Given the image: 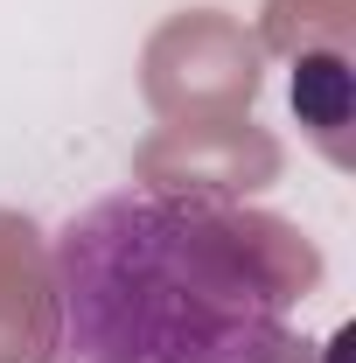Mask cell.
Segmentation results:
<instances>
[{
    "mask_svg": "<svg viewBox=\"0 0 356 363\" xmlns=\"http://www.w3.org/2000/svg\"><path fill=\"white\" fill-rule=\"evenodd\" d=\"M56 363H259L287 335L294 272L210 196L119 189L49 245Z\"/></svg>",
    "mask_w": 356,
    "mask_h": 363,
    "instance_id": "1",
    "label": "cell"
},
{
    "mask_svg": "<svg viewBox=\"0 0 356 363\" xmlns=\"http://www.w3.org/2000/svg\"><path fill=\"white\" fill-rule=\"evenodd\" d=\"M343 350H350V328H335L321 350H308V342H294V335H279L259 363H343Z\"/></svg>",
    "mask_w": 356,
    "mask_h": 363,
    "instance_id": "2",
    "label": "cell"
}]
</instances>
